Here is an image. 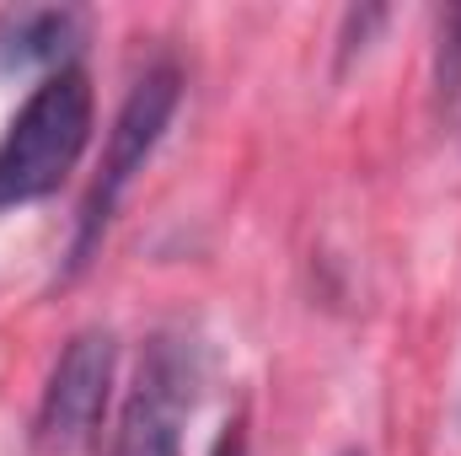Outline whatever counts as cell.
Here are the masks:
<instances>
[{
  "instance_id": "1",
  "label": "cell",
  "mask_w": 461,
  "mask_h": 456,
  "mask_svg": "<svg viewBox=\"0 0 461 456\" xmlns=\"http://www.w3.org/2000/svg\"><path fill=\"white\" fill-rule=\"evenodd\" d=\"M97 129V92L81 65L49 70L0 134V210L38 205L81 167Z\"/></svg>"
},
{
  "instance_id": "2",
  "label": "cell",
  "mask_w": 461,
  "mask_h": 456,
  "mask_svg": "<svg viewBox=\"0 0 461 456\" xmlns=\"http://www.w3.org/2000/svg\"><path fill=\"white\" fill-rule=\"evenodd\" d=\"M177 103H183V70H177L172 59H156V65L129 87L113 129H108L103 167H97V178H92V188H86V199H81V215H76L70 274H81V269L97 258V247H103V236L113 226L118 205H123V194H129V183L145 172V161L156 156L161 134L172 129Z\"/></svg>"
},
{
  "instance_id": "3",
  "label": "cell",
  "mask_w": 461,
  "mask_h": 456,
  "mask_svg": "<svg viewBox=\"0 0 461 456\" xmlns=\"http://www.w3.org/2000/svg\"><path fill=\"white\" fill-rule=\"evenodd\" d=\"M204 376H210L204 343L188 328L150 333L134 365V381L123 392L108 456H183V430L199 408Z\"/></svg>"
},
{
  "instance_id": "4",
  "label": "cell",
  "mask_w": 461,
  "mask_h": 456,
  "mask_svg": "<svg viewBox=\"0 0 461 456\" xmlns=\"http://www.w3.org/2000/svg\"><path fill=\"white\" fill-rule=\"evenodd\" d=\"M113 365L118 343L108 328H81L76 339L59 349L38 414H32V446L38 456H76L86 451L108 419V397H113Z\"/></svg>"
},
{
  "instance_id": "5",
  "label": "cell",
  "mask_w": 461,
  "mask_h": 456,
  "mask_svg": "<svg viewBox=\"0 0 461 456\" xmlns=\"http://www.w3.org/2000/svg\"><path fill=\"white\" fill-rule=\"evenodd\" d=\"M76 32H81V11H5L0 16V70H16V65H49L59 70L65 54L76 49Z\"/></svg>"
},
{
  "instance_id": "6",
  "label": "cell",
  "mask_w": 461,
  "mask_h": 456,
  "mask_svg": "<svg viewBox=\"0 0 461 456\" xmlns=\"http://www.w3.org/2000/svg\"><path fill=\"white\" fill-rule=\"evenodd\" d=\"M435 81H440V97H446V103L461 97V11H446V27H440V70H435Z\"/></svg>"
},
{
  "instance_id": "7",
  "label": "cell",
  "mask_w": 461,
  "mask_h": 456,
  "mask_svg": "<svg viewBox=\"0 0 461 456\" xmlns=\"http://www.w3.org/2000/svg\"><path fill=\"white\" fill-rule=\"evenodd\" d=\"M215 456H247V435H241V424H230L226 435H221V446H215Z\"/></svg>"
},
{
  "instance_id": "8",
  "label": "cell",
  "mask_w": 461,
  "mask_h": 456,
  "mask_svg": "<svg viewBox=\"0 0 461 456\" xmlns=\"http://www.w3.org/2000/svg\"><path fill=\"white\" fill-rule=\"evenodd\" d=\"M339 456H365V451H359V446H348V451H339Z\"/></svg>"
}]
</instances>
